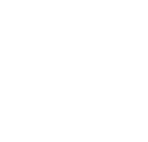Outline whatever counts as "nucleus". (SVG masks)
<instances>
[]
</instances>
